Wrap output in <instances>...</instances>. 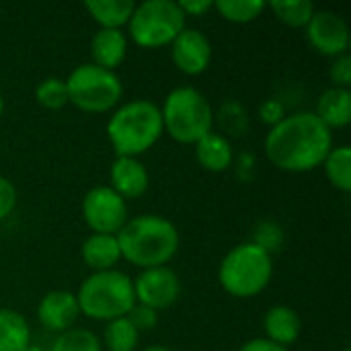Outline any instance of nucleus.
Returning <instances> with one entry per match:
<instances>
[{
  "mask_svg": "<svg viewBox=\"0 0 351 351\" xmlns=\"http://www.w3.org/2000/svg\"><path fill=\"white\" fill-rule=\"evenodd\" d=\"M267 160L286 173H308L323 165L333 148V132L315 115L300 111L286 115L269 128L265 142Z\"/></svg>",
  "mask_w": 351,
  "mask_h": 351,
  "instance_id": "1",
  "label": "nucleus"
},
{
  "mask_svg": "<svg viewBox=\"0 0 351 351\" xmlns=\"http://www.w3.org/2000/svg\"><path fill=\"white\" fill-rule=\"evenodd\" d=\"M193 146H195L197 162L210 173H222V171L230 169L234 162V148H232L230 140L220 132L212 130Z\"/></svg>",
  "mask_w": 351,
  "mask_h": 351,
  "instance_id": "18",
  "label": "nucleus"
},
{
  "mask_svg": "<svg viewBox=\"0 0 351 351\" xmlns=\"http://www.w3.org/2000/svg\"><path fill=\"white\" fill-rule=\"evenodd\" d=\"M86 12L95 19L99 29H121L130 23L136 8L132 0H88L84 2Z\"/></svg>",
  "mask_w": 351,
  "mask_h": 351,
  "instance_id": "20",
  "label": "nucleus"
},
{
  "mask_svg": "<svg viewBox=\"0 0 351 351\" xmlns=\"http://www.w3.org/2000/svg\"><path fill=\"white\" fill-rule=\"evenodd\" d=\"M214 8L220 12V16L228 23L245 25L261 16V12L267 8V2L263 0H218L214 2Z\"/></svg>",
  "mask_w": 351,
  "mask_h": 351,
  "instance_id": "25",
  "label": "nucleus"
},
{
  "mask_svg": "<svg viewBox=\"0 0 351 351\" xmlns=\"http://www.w3.org/2000/svg\"><path fill=\"white\" fill-rule=\"evenodd\" d=\"M16 208V187L4 175H0V220L8 218Z\"/></svg>",
  "mask_w": 351,
  "mask_h": 351,
  "instance_id": "32",
  "label": "nucleus"
},
{
  "mask_svg": "<svg viewBox=\"0 0 351 351\" xmlns=\"http://www.w3.org/2000/svg\"><path fill=\"white\" fill-rule=\"evenodd\" d=\"M121 259L140 269L162 267L177 255L181 237L177 226L158 214H142L130 218L115 234Z\"/></svg>",
  "mask_w": 351,
  "mask_h": 351,
  "instance_id": "2",
  "label": "nucleus"
},
{
  "mask_svg": "<svg viewBox=\"0 0 351 351\" xmlns=\"http://www.w3.org/2000/svg\"><path fill=\"white\" fill-rule=\"evenodd\" d=\"M80 257H82V263L88 269H93V274L115 269L117 263L121 261V251H119L117 237L115 234H95V232H90L82 241Z\"/></svg>",
  "mask_w": 351,
  "mask_h": 351,
  "instance_id": "17",
  "label": "nucleus"
},
{
  "mask_svg": "<svg viewBox=\"0 0 351 351\" xmlns=\"http://www.w3.org/2000/svg\"><path fill=\"white\" fill-rule=\"evenodd\" d=\"M239 351H288L286 348H280L276 343H271L269 339L265 337H255V339H249L247 343H243Z\"/></svg>",
  "mask_w": 351,
  "mask_h": 351,
  "instance_id": "35",
  "label": "nucleus"
},
{
  "mask_svg": "<svg viewBox=\"0 0 351 351\" xmlns=\"http://www.w3.org/2000/svg\"><path fill=\"white\" fill-rule=\"evenodd\" d=\"M142 351H173L169 350V348H165V346H150V348H146V350Z\"/></svg>",
  "mask_w": 351,
  "mask_h": 351,
  "instance_id": "36",
  "label": "nucleus"
},
{
  "mask_svg": "<svg viewBox=\"0 0 351 351\" xmlns=\"http://www.w3.org/2000/svg\"><path fill=\"white\" fill-rule=\"evenodd\" d=\"M165 134L160 107L148 99H134L113 109L107 121V138L115 156H132L148 152Z\"/></svg>",
  "mask_w": 351,
  "mask_h": 351,
  "instance_id": "3",
  "label": "nucleus"
},
{
  "mask_svg": "<svg viewBox=\"0 0 351 351\" xmlns=\"http://www.w3.org/2000/svg\"><path fill=\"white\" fill-rule=\"evenodd\" d=\"M128 56V35L121 29H99L90 39V58L105 70L119 68Z\"/></svg>",
  "mask_w": 351,
  "mask_h": 351,
  "instance_id": "16",
  "label": "nucleus"
},
{
  "mask_svg": "<svg viewBox=\"0 0 351 351\" xmlns=\"http://www.w3.org/2000/svg\"><path fill=\"white\" fill-rule=\"evenodd\" d=\"M109 179H111L109 187L125 202L142 197L150 185L148 169L140 162V158H132V156H115L109 169Z\"/></svg>",
  "mask_w": 351,
  "mask_h": 351,
  "instance_id": "14",
  "label": "nucleus"
},
{
  "mask_svg": "<svg viewBox=\"0 0 351 351\" xmlns=\"http://www.w3.org/2000/svg\"><path fill=\"white\" fill-rule=\"evenodd\" d=\"M51 351H103V343L93 331L72 327L64 333H58L51 343Z\"/></svg>",
  "mask_w": 351,
  "mask_h": 351,
  "instance_id": "26",
  "label": "nucleus"
},
{
  "mask_svg": "<svg viewBox=\"0 0 351 351\" xmlns=\"http://www.w3.org/2000/svg\"><path fill=\"white\" fill-rule=\"evenodd\" d=\"M185 16H204L214 8L212 0H181L179 2Z\"/></svg>",
  "mask_w": 351,
  "mask_h": 351,
  "instance_id": "34",
  "label": "nucleus"
},
{
  "mask_svg": "<svg viewBox=\"0 0 351 351\" xmlns=\"http://www.w3.org/2000/svg\"><path fill=\"white\" fill-rule=\"evenodd\" d=\"M341 351H350V350H341Z\"/></svg>",
  "mask_w": 351,
  "mask_h": 351,
  "instance_id": "39",
  "label": "nucleus"
},
{
  "mask_svg": "<svg viewBox=\"0 0 351 351\" xmlns=\"http://www.w3.org/2000/svg\"><path fill=\"white\" fill-rule=\"evenodd\" d=\"M162 130L179 144H197L212 132L216 113L206 95L193 86L173 88L162 105Z\"/></svg>",
  "mask_w": 351,
  "mask_h": 351,
  "instance_id": "5",
  "label": "nucleus"
},
{
  "mask_svg": "<svg viewBox=\"0 0 351 351\" xmlns=\"http://www.w3.org/2000/svg\"><path fill=\"white\" fill-rule=\"evenodd\" d=\"M29 346L31 329L27 319L12 308H0V351H27Z\"/></svg>",
  "mask_w": 351,
  "mask_h": 351,
  "instance_id": "21",
  "label": "nucleus"
},
{
  "mask_svg": "<svg viewBox=\"0 0 351 351\" xmlns=\"http://www.w3.org/2000/svg\"><path fill=\"white\" fill-rule=\"evenodd\" d=\"M259 117H261V121L265 125L274 128V125H278L286 117V109H284L282 101H278V99H265L261 103V107H259Z\"/></svg>",
  "mask_w": 351,
  "mask_h": 351,
  "instance_id": "33",
  "label": "nucleus"
},
{
  "mask_svg": "<svg viewBox=\"0 0 351 351\" xmlns=\"http://www.w3.org/2000/svg\"><path fill=\"white\" fill-rule=\"evenodd\" d=\"M80 317L78 300L74 292L68 290H51L37 304V321L45 331L64 333L74 327Z\"/></svg>",
  "mask_w": 351,
  "mask_h": 351,
  "instance_id": "13",
  "label": "nucleus"
},
{
  "mask_svg": "<svg viewBox=\"0 0 351 351\" xmlns=\"http://www.w3.org/2000/svg\"><path fill=\"white\" fill-rule=\"evenodd\" d=\"M282 241H284V230H282L280 224H276L271 220H265V222L257 224V228L253 232V239H251L253 245H257L259 249H263L269 255L280 249Z\"/></svg>",
  "mask_w": 351,
  "mask_h": 351,
  "instance_id": "28",
  "label": "nucleus"
},
{
  "mask_svg": "<svg viewBox=\"0 0 351 351\" xmlns=\"http://www.w3.org/2000/svg\"><path fill=\"white\" fill-rule=\"evenodd\" d=\"M306 37L313 49L333 60L350 49V27L346 19L333 10H315L306 25Z\"/></svg>",
  "mask_w": 351,
  "mask_h": 351,
  "instance_id": "11",
  "label": "nucleus"
},
{
  "mask_svg": "<svg viewBox=\"0 0 351 351\" xmlns=\"http://www.w3.org/2000/svg\"><path fill=\"white\" fill-rule=\"evenodd\" d=\"M329 183L341 193H350L351 189V148L350 146H333L327 158L321 165Z\"/></svg>",
  "mask_w": 351,
  "mask_h": 351,
  "instance_id": "22",
  "label": "nucleus"
},
{
  "mask_svg": "<svg viewBox=\"0 0 351 351\" xmlns=\"http://www.w3.org/2000/svg\"><path fill=\"white\" fill-rule=\"evenodd\" d=\"M2 113H4V99H2V93H0V117H2Z\"/></svg>",
  "mask_w": 351,
  "mask_h": 351,
  "instance_id": "37",
  "label": "nucleus"
},
{
  "mask_svg": "<svg viewBox=\"0 0 351 351\" xmlns=\"http://www.w3.org/2000/svg\"><path fill=\"white\" fill-rule=\"evenodd\" d=\"M263 331H265V339L288 350V346L298 341L302 333L300 315L292 306L276 304L263 317Z\"/></svg>",
  "mask_w": 351,
  "mask_h": 351,
  "instance_id": "15",
  "label": "nucleus"
},
{
  "mask_svg": "<svg viewBox=\"0 0 351 351\" xmlns=\"http://www.w3.org/2000/svg\"><path fill=\"white\" fill-rule=\"evenodd\" d=\"M64 80L68 88V103L90 115L113 111L119 107L123 97L121 78L113 70H105L93 62L76 66Z\"/></svg>",
  "mask_w": 351,
  "mask_h": 351,
  "instance_id": "7",
  "label": "nucleus"
},
{
  "mask_svg": "<svg viewBox=\"0 0 351 351\" xmlns=\"http://www.w3.org/2000/svg\"><path fill=\"white\" fill-rule=\"evenodd\" d=\"M27 351H41V350H39V348H35V346H29V350Z\"/></svg>",
  "mask_w": 351,
  "mask_h": 351,
  "instance_id": "38",
  "label": "nucleus"
},
{
  "mask_svg": "<svg viewBox=\"0 0 351 351\" xmlns=\"http://www.w3.org/2000/svg\"><path fill=\"white\" fill-rule=\"evenodd\" d=\"M269 8L274 10V14L278 16L280 23H284L292 29L306 27L317 10L311 0H274V2H269Z\"/></svg>",
  "mask_w": 351,
  "mask_h": 351,
  "instance_id": "24",
  "label": "nucleus"
},
{
  "mask_svg": "<svg viewBox=\"0 0 351 351\" xmlns=\"http://www.w3.org/2000/svg\"><path fill=\"white\" fill-rule=\"evenodd\" d=\"M185 27H187V16L183 14L179 2L173 0L140 2L136 4L128 23L130 39L144 49L171 45L173 39Z\"/></svg>",
  "mask_w": 351,
  "mask_h": 351,
  "instance_id": "8",
  "label": "nucleus"
},
{
  "mask_svg": "<svg viewBox=\"0 0 351 351\" xmlns=\"http://www.w3.org/2000/svg\"><path fill=\"white\" fill-rule=\"evenodd\" d=\"M329 78L333 82V86L337 88H350L351 84V58L350 53H343L339 58L333 60L331 68H329Z\"/></svg>",
  "mask_w": 351,
  "mask_h": 351,
  "instance_id": "30",
  "label": "nucleus"
},
{
  "mask_svg": "<svg viewBox=\"0 0 351 351\" xmlns=\"http://www.w3.org/2000/svg\"><path fill=\"white\" fill-rule=\"evenodd\" d=\"M35 101L51 111H58L68 105V88L66 80L58 76H47L35 86Z\"/></svg>",
  "mask_w": 351,
  "mask_h": 351,
  "instance_id": "27",
  "label": "nucleus"
},
{
  "mask_svg": "<svg viewBox=\"0 0 351 351\" xmlns=\"http://www.w3.org/2000/svg\"><path fill=\"white\" fill-rule=\"evenodd\" d=\"M171 58L179 72L187 76H199L210 68L212 43L199 29L185 27L171 43Z\"/></svg>",
  "mask_w": 351,
  "mask_h": 351,
  "instance_id": "12",
  "label": "nucleus"
},
{
  "mask_svg": "<svg viewBox=\"0 0 351 351\" xmlns=\"http://www.w3.org/2000/svg\"><path fill=\"white\" fill-rule=\"evenodd\" d=\"M82 220L95 234H117L128 216V202L119 197L109 185H97L82 197Z\"/></svg>",
  "mask_w": 351,
  "mask_h": 351,
  "instance_id": "9",
  "label": "nucleus"
},
{
  "mask_svg": "<svg viewBox=\"0 0 351 351\" xmlns=\"http://www.w3.org/2000/svg\"><path fill=\"white\" fill-rule=\"evenodd\" d=\"M128 319H130V323L138 329V333H142V331H150V329L156 327V323H158V313L152 311V308H148V306L136 304V306L130 311Z\"/></svg>",
  "mask_w": 351,
  "mask_h": 351,
  "instance_id": "31",
  "label": "nucleus"
},
{
  "mask_svg": "<svg viewBox=\"0 0 351 351\" xmlns=\"http://www.w3.org/2000/svg\"><path fill=\"white\" fill-rule=\"evenodd\" d=\"M132 282L136 304L148 306L156 313L173 306L181 296V280L169 265L142 269V274Z\"/></svg>",
  "mask_w": 351,
  "mask_h": 351,
  "instance_id": "10",
  "label": "nucleus"
},
{
  "mask_svg": "<svg viewBox=\"0 0 351 351\" xmlns=\"http://www.w3.org/2000/svg\"><path fill=\"white\" fill-rule=\"evenodd\" d=\"M218 121L228 134H243L247 128V113L239 103L228 101L218 111Z\"/></svg>",
  "mask_w": 351,
  "mask_h": 351,
  "instance_id": "29",
  "label": "nucleus"
},
{
  "mask_svg": "<svg viewBox=\"0 0 351 351\" xmlns=\"http://www.w3.org/2000/svg\"><path fill=\"white\" fill-rule=\"evenodd\" d=\"M80 315L93 321H115L128 317L136 306L134 282L119 269L90 274L76 292Z\"/></svg>",
  "mask_w": 351,
  "mask_h": 351,
  "instance_id": "4",
  "label": "nucleus"
},
{
  "mask_svg": "<svg viewBox=\"0 0 351 351\" xmlns=\"http://www.w3.org/2000/svg\"><path fill=\"white\" fill-rule=\"evenodd\" d=\"M140 341L138 329L130 323L128 317L109 321L103 333V343L107 351H136Z\"/></svg>",
  "mask_w": 351,
  "mask_h": 351,
  "instance_id": "23",
  "label": "nucleus"
},
{
  "mask_svg": "<svg viewBox=\"0 0 351 351\" xmlns=\"http://www.w3.org/2000/svg\"><path fill=\"white\" fill-rule=\"evenodd\" d=\"M315 115L333 132L348 128L351 121V93L350 88H327L317 103Z\"/></svg>",
  "mask_w": 351,
  "mask_h": 351,
  "instance_id": "19",
  "label": "nucleus"
},
{
  "mask_svg": "<svg viewBox=\"0 0 351 351\" xmlns=\"http://www.w3.org/2000/svg\"><path fill=\"white\" fill-rule=\"evenodd\" d=\"M271 276V255L253 245L251 241L232 247L218 267V280L224 292L243 300L259 296L269 286Z\"/></svg>",
  "mask_w": 351,
  "mask_h": 351,
  "instance_id": "6",
  "label": "nucleus"
}]
</instances>
